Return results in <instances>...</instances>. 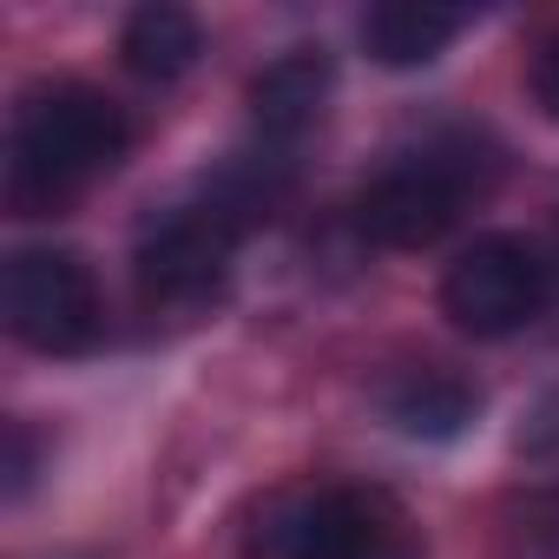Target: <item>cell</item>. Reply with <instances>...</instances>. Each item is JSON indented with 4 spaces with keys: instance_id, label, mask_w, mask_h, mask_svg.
Wrapping results in <instances>:
<instances>
[{
    "instance_id": "6da1fadb",
    "label": "cell",
    "mask_w": 559,
    "mask_h": 559,
    "mask_svg": "<svg viewBox=\"0 0 559 559\" xmlns=\"http://www.w3.org/2000/svg\"><path fill=\"white\" fill-rule=\"evenodd\" d=\"M126 112L80 80H47L14 106L8 198L21 211H53L126 158Z\"/></svg>"
},
{
    "instance_id": "7a4b0ae2",
    "label": "cell",
    "mask_w": 559,
    "mask_h": 559,
    "mask_svg": "<svg viewBox=\"0 0 559 559\" xmlns=\"http://www.w3.org/2000/svg\"><path fill=\"white\" fill-rule=\"evenodd\" d=\"M487 185H493V158H480L467 132L428 139L356 198V230L382 250H428L461 224L467 198H480Z\"/></svg>"
},
{
    "instance_id": "3957f363",
    "label": "cell",
    "mask_w": 559,
    "mask_h": 559,
    "mask_svg": "<svg viewBox=\"0 0 559 559\" xmlns=\"http://www.w3.org/2000/svg\"><path fill=\"white\" fill-rule=\"evenodd\" d=\"M546 304H552V263L533 237L513 230L474 237L441 276V317L474 343L520 336L526 323H539Z\"/></svg>"
},
{
    "instance_id": "277c9868",
    "label": "cell",
    "mask_w": 559,
    "mask_h": 559,
    "mask_svg": "<svg viewBox=\"0 0 559 559\" xmlns=\"http://www.w3.org/2000/svg\"><path fill=\"white\" fill-rule=\"evenodd\" d=\"M0 317L8 330L40 349V356H80L99 343V284H93V263L80 250L60 243H27L8 257V276H0Z\"/></svg>"
},
{
    "instance_id": "5b68a950",
    "label": "cell",
    "mask_w": 559,
    "mask_h": 559,
    "mask_svg": "<svg viewBox=\"0 0 559 559\" xmlns=\"http://www.w3.org/2000/svg\"><path fill=\"white\" fill-rule=\"evenodd\" d=\"M237 237L243 230L230 217H217L204 198L198 204H171L165 217H152L139 230V250H132L145 304H198V297H211L224 284V270H230Z\"/></svg>"
},
{
    "instance_id": "8992f818",
    "label": "cell",
    "mask_w": 559,
    "mask_h": 559,
    "mask_svg": "<svg viewBox=\"0 0 559 559\" xmlns=\"http://www.w3.org/2000/svg\"><path fill=\"white\" fill-rule=\"evenodd\" d=\"M270 546L276 559H415L402 513L382 493H356V487L297 500L270 526Z\"/></svg>"
},
{
    "instance_id": "52a82bcc",
    "label": "cell",
    "mask_w": 559,
    "mask_h": 559,
    "mask_svg": "<svg viewBox=\"0 0 559 559\" xmlns=\"http://www.w3.org/2000/svg\"><path fill=\"white\" fill-rule=\"evenodd\" d=\"M330 106V60L317 47H297L284 60H270L257 80H250V112H257V132L270 145H297Z\"/></svg>"
},
{
    "instance_id": "ba28073f",
    "label": "cell",
    "mask_w": 559,
    "mask_h": 559,
    "mask_svg": "<svg viewBox=\"0 0 559 559\" xmlns=\"http://www.w3.org/2000/svg\"><path fill=\"white\" fill-rule=\"evenodd\" d=\"M382 415L408 435V441H454L467 435V421L480 415V389L441 362H421V369H402L389 389H382Z\"/></svg>"
},
{
    "instance_id": "9c48e42d",
    "label": "cell",
    "mask_w": 559,
    "mask_h": 559,
    "mask_svg": "<svg viewBox=\"0 0 559 559\" xmlns=\"http://www.w3.org/2000/svg\"><path fill=\"white\" fill-rule=\"evenodd\" d=\"M461 27H467L461 8H435V0H382V8L362 14V47H369L376 67L408 73V67L441 60Z\"/></svg>"
},
{
    "instance_id": "30bf717a",
    "label": "cell",
    "mask_w": 559,
    "mask_h": 559,
    "mask_svg": "<svg viewBox=\"0 0 559 559\" xmlns=\"http://www.w3.org/2000/svg\"><path fill=\"white\" fill-rule=\"evenodd\" d=\"M198 53H204V27H198L185 8H171V0L139 8V14L126 21V34H119V60H126L139 80H152V86L185 80V73L198 67Z\"/></svg>"
},
{
    "instance_id": "8fae6325",
    "label": "cell",
    "mask_w": 559,
    "mask_h": 559,
    "mask_svg": "<svg viewBox=\"0 0 559 559\" xmlns=\"http://www.w3.org/2000/svg\"><path fill=\"white\" fill-rule=\"evenodd\" d=\"M526 93H533V106H539L546 119H559V34L539 40V53H533V67H526Z\"/></svg>"
},
{
    "instance_id": "7c38bea8",
    "label": "cell",
    "mask_w": 559,
    "mask_h": 559,
    "mask_svg": "<svg viewBox=\"0 0 559 559\" xmlns=\"http://www.w3.org/2000/svg\"><path fill=\"white\" fill-rule=\"evenodd\" d=\"M27 480H34V435H27V421H14L8 428V500H21Z\"/></svg>"
}]
</instances>
